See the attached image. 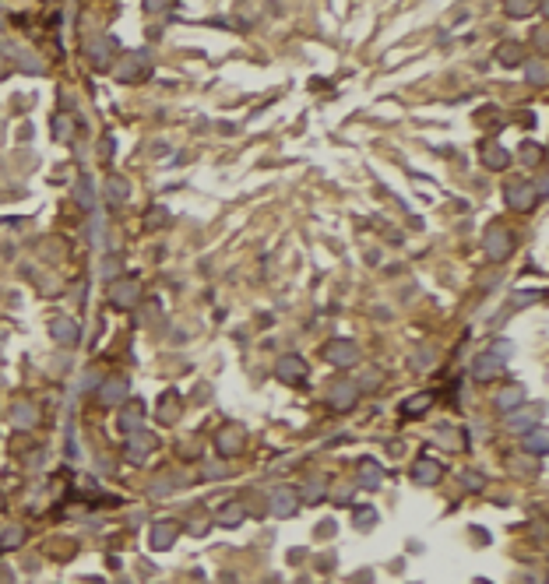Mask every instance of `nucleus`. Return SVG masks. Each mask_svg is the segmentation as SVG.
I'll list each match as a JSON object with an SVG mask.
<instances>
[{"label":"nucleus","mask_w":549,"mask_h":584,"mask_svg":"<svg viewBox=\"0 0 549 584\" xmlns=\"http://www.w3.org/2000/svg\"><path fill=\"white\" fill-rule=\"evenodd\" d=\"M507 355H514V345L511 342H493L486 352H479L476 359H472V377L476 380H493L496 373H503V366H507Z\"/></svg>","instance_id":"f257e3e1"},{"label":"nucleus","mask_w":549,"mask_h":584,"mask_svg":"<svg viewBox=\"0 0 549 584\" xmlns=\"http://www.w3.org/2000/svg\"><path fill=\"white\" fill-rule=\"evenodd\" d=\"M152 74V57H148V50H130V53H123L120 63H117V81L123 85H134V81H141V78H148Z\"/></svg>","instance_id":"f03ea898"},{"label":"nucleus","mask_w":549,"mask_h":584,"mask_svg":"<svg viewBox=\"0 0 549 584\" xmlns=\"http://www.w3.org/2000/svg\"><path fill=\"white\" fill-rule=\"evenodd\" d=\"M483 246H486V257L489 261H507L511 257V250H514V236L511 229H503V226H489L486 236H483Z\"/></svg>","instance_id":"7ed1b4c3"},{"label":"nucleus","mask_w":549,"mask_h":584,"mask_svg":"<svg viewBox=\"0 0 549 584\" xmlns=\"http://www.w3.org/2000/svg\"><path fill=\"white\" fill-rule=\"evenodd\" d=\"M507 204H511L514 212H532V208L539 204V190H535V183H525V179L507 183Z\"/></svg>","instance_id":"20e7f679"},{"label":"nucleus","mask_w":549,"mask_h":584,"mask_svg":"<svg viewBox=\"0 0 549 584\" xmlns=\"http://www.w3.org/2000/svg\"><path fill=\"white\" fill-rule=\"evenodd\" d=\"M113 39L110 36H95V39H88L85 43V57L92 63V71H106L110 63H113Z\"/></svg>","instance_id":"39448f33"},{"label":"nucleus","mask_w":549,"mask_h":584,"mask_svg":"<svg viewBox=\"0 0 549 584\" xmlns=\"http://www.w3.org/2000/svg\"><path fill=\"white\" fill-rule=\"evenodd\" d=\"M324 359L331 366H356L360 363V345L356 342H345V338H335L324 345Z\"/></svg>","instance_id":"423d86ee"},{"label":"nucleus","mask_w":549,"mask_h":584,"mask_svg":"<svg viewBox=\"0 0 549 584\" xmlns=\"http://www.w3.org/2000/svg\"><path fill=\"white\" fill-rule=\"evenodd\" d=\"M275 377L282 380V384H303L306 380V359L303 355H282L278 363H275Z\"/></svg>","instance_id":"0eeeda50"},{"label":"nucleus","mask_w":549,"mask_h":584,"mask_svg":"<svg viewBox=\"0 0 549 584\" xmlns=\"http://www.w3.org/2000/svg\"><path fill=\"white\" fill-rule=\"evenodd\" d=\"M543 415H546V405L539 402V405H525V409H518V412H507V422H511V429L528 433V429L543 426Z\"/></svg>","instance_id":"6e6552de"},{"label":"nucleus","mask_w":549,"mask_h":584,"mask_svg":"<svg viewBox=\"0 0 549 584\" xmlns=\"http://www.w3.org/2000/svg\"><path fill=\"white\" fill-rule=\"evenodd\" d=\"M110 299H113V306L130 310V306L141 299V286H137L134 278H120V282H113V286H110Z\"/></svg>","instance_id":"1a4fd4ad"},{"label":"nucleus","mask_w":549,"mask_h":584,"mask_svg":"<svg viewBox=\"0 0 549 584\" xmlns=\"http://www.w3.org/2000/svg\"><path fill=\"white\" fill-rule=\"evenodd\" d=\"M117 426H120V433H141V426H145V405L141 402H127L117 415Z\"/></svg>","instance_id":"9d476101"},{"label":"nucleus","mask_w":549,"mask_h":584,"mask_svg":"<svg viewBox=\"0 0 549 584\" xmlns=\"http://www.w3.org/2000/svg\"><path fill=\"white\" fill-rule=\"evenodd\" d=\"M356 402H360V387L356 384H335L331 395H328V405L335 412H349Z\"/></svg>","instance_id":"9b49d317"},{"label":"nucleus","mask_w":549,"mask_h":584,"mask_svg":"<svg viewBox=\"0 0 549 584\" xmlns=\"http://www.w3.org/2000/svg\"><path fill=\"white\" fill-rule=\"evenodd\" d=\"M215 447H219V454H222V458L240 454V451H244V429H240V426H226V429L215 437Z\"/></svg>","instance_id":"f8f14e48"},{"label":"nucleus","mask_w":549,"mask_h":584,"mask_svg":"<svg viewBox=\"0 0 549 584\" xmlns=\"http://www.w3.org/2000/svg\"><path fill=\"white\" fill-rule=\"evenodd\" d=\"M152 447H155V437H152V433H148V437H145V433H130V444L123 447V458L134 462V465H141V462L152 454Z\"/></svg>","instance_id":"ddd939ff"},{"label":"nucleus","mask_w":549,"mask_h":584,"mask_svg":"<svg viewBox=\"0 0 549 584\" xmlns=\"http://www.w3.org/2000/svg\"><path fill=\"white\" fill-rule=\"evenodd\" d=\"M440 462H433V458H419L416 465H412V482L416 486H436L440 482Z\"/></svg>","instance_id":"4468645a"},{"label":"nucleus","mask_w":549,"mask_h":584,"mask_svg":"<svg viewBox=\"0 0 549 584\" xmlns=\"http://www.w3.org/2000/svg\"><path fill=\"white\" fill-rule=\"evenodd\" d=\"M127 395H130V387H127L123 377H110V380L99 387V402H103V405H120V402H127Z\"/></svg>","instance_id":"2eb2a0df"},{"label":"nucleus","mask_w":549,"mask_h":584,"mask_svg":"<svg viewBox=\"0 0 549 584\" xmlns=\"http://www.w3.org/2000/svg\"><path fill=\"white\" fill-rule=\"evenodd\" d=\"M296 507H300V493H296V489H278V493L271 496V511H275V518H293Z\"/></svg>","instance_id":"dca6fc26"},{"label":"nucleus","mask_w":549,"mask_h":584,"mask_svg":"<svg viewBox=\"0 0 549 584\" xmlns=\"http://www.w3.org/2000/svg\"><path fill=\"white\" fill-rule=\"evenodd\" d=\"M177 535H180V528L169 525V521H162V525L152 528V535H148V546H152L155 553H166V549L177 542Z\"/></svg>","instance_id":"f3484780"},{"label":"nucleus","mask_w":549,"mask_h":584,"mask_svg":"<svg viewBox=\"0 0 549 584\" xmlns=\"http://www.w3.org/2000/svg\"><path fill=\"white\" fill-rule=\"evenodd\" d=\"M50 335H53V342H61V345H78V324H74L70 317H53V320H50Z\"/></svg>","instance_id":"a211bd4d"},{"label":"nucleus","mask_w":549,"mask_h":584,"mask_svg":"<svg viewBox=\"0 0 549 584\" xmlns=\"http://www.w3.org/2000/svg\"><path fill=\"white\" fill-rule=\"evenodd\" d=\"M528 454H535V458H546L549 451V437H546V426H535V429H528L525 433V444H521Z\"/></svg>","instance_id":"6ab92c4d"},{"label":"nucleus","mask_w":549,"mask_h":584,"mask_svg":"<svg viewBox=\"0 0 549 584\" xmlns=\"http://www.w3.org/2000/svg\"><path fill=\"white\" fill-rule=\"evenodd\" d=\"M483 162H486L489 170H507L511 152H507V148H500L496 141H483Z\"/></svg>","instance_id":"aec40b11"},{"label":"nucleus","mask_w":549,"mask_h":584,"mask_svg":"<svg viewBox=\"0 0 549 584\" xmlns=\"http://www.w3.org/2000/svg\"><path fill=\"white\" fill-rule=\"evenodd\" d=\"M384 482V468L377 465L373 458H363L360 462V486H366V489H377Z\"/></svg>","instance_id":"412c9836"},{"label":"nucleus","mask_w":549,"mask_h":584,"mask_svg":"<svg viewBox=\"0 0 549 584\" xmlns=\"http://www.w3.org/2000/svg\"><path fill=\"white\" fill-rule=\"evenodd\" d=\"M11 422H14L18 429L36 426V405H32V402H14V409H11Z\"/></svg>","instance_id":"4be33fe9"},{"label":"nucleus","mask_w":549,"mask_h":584,"mask_svg":"<svg viewBox=\"0 0 549 584\" xmlns=\"http://www.w3.org/2000/svg\"><path fill=\"white\" fill-rule=\"evenodd\" d=\"M429 405H433V395H429V391H423V395H412V398H405V402H402V415L416 419V415H423Z\"/></svg>","instance_id":"5701e85b"},{"label":"nucleus","mask_w":549,"mask_h":584,"mask_svg":"<svg viewBox=\"0 0 549 584\" xmlns=\"http://www.w3.org/2000/svg\"><path fill=\"white\" fill-rule=\"evenodd\" d=\"M74 201H78V208L92 212V204H95V187H92V179H88V176H81V179H78V187H74Z\"/></svg>","instance_id":"b1692460"},{"label":"nucleus","mask_w":549,"mask_h":584,"mask_svg":"<svg viewBox=\"0 0 549 584\" xmlns=\"http://www.w3.org/2000/svg\"><path fill=\"white\" fill-rule=\"evenodd\" d=\"M127 194H130V183L123 179V176H110L106 179V197H110V204H120V201H127Z\"/></svg>","instance_id":"393cba45"},{"label":"nucleus","mask_w":549,"mask_h":584,"mask_svg":"<svg viewBox=\"0 0 549 584\" xmlns=\"http://www.w3.org/2000/svg\"><path fill=\"white\" fill-rule=\"evenodd\" d=\"M246 518V507L244 504H226L222 511H219V525L222 528H236L240 521Z\"/></svg>","instance_id":"a878e982"},{"label":"nucleus","mask_w":549,"mask_h":584,"mask_svg":"<svg viewBox=\"0 0 549 584\" xmlns=\"http://www.w3.org/2000/svg\"><path fill=\"white\" fill-rule=\"evenodd\" d=\"M521 402H525V391L521 387H507V391L496 395V405L503 412H514V405H521Z\"/></svg>","instance_id":"bb28decb"},{"label":"nucleus","mask_w":549,"mask_h":584,"mask_svg":"<svg viewBox=\"0 0 549 584\" xmlns=\"http://www.w3.org/2000/svg\"><path fill=\"white\" fill-rule=\"evenodd\" d=\"M21 542H25V528L21 525H7L0 531V546H4V549H18Z\"/></svg>","instance_id":"cd10ccee"},{"label":"nucleus","mask_w":549,"mask_h":584,"mask_svg":"<svg viewBox=\"0 0 549 584\" xmlns=\"http://www.w3.org/2000/svg\"><path fill=\"white\" fill-rule=\"evenodd\" d=\"M177 412H180V398L169 391V395H162V402H159V419L162 422H173L177 419Z\"/></svg>","instance_id":"c85d7f7f"},{"label":"nucleus","mask_w":549,"mask_h":584,"mask_svg":"<svg viewBox=\"0 0 549 584\" xmlns=\"http://www.w3.org/2000/svg\"><path fill=\"white\" fill-rule=\"evenodd\" d=\"M496 60H500V63H507V67H514V63H521V60H525V53H521V46H518V43H503V46H500V53H496Z\"/></svg>","instance_id":"c756f323"},{"label":"nucleus","mask_w":549,"mask_h":584,"mask_svg":"<svg viewBox=\"0 0 549 584\" xmlns=\"http://www.w3.org/2000/svg\"><path fill=\"white\" fill-rule=\"evenodd\" d=\"M518 155H521V162H525V166H539V162H543V148H539L535 141H525Z\"/></svg>","instance_id":"7c9ffc66"},{"label":"nucleus","mask_w":549,"mask_h":584,"mask_svg":"<svg viewBox=\"0 0 549 584\" xmlns=\"http://www.w3.org/2000/svg\"><path fill=\"white\" fill-rule=\"evenodd\" d=\"M503 11H507L511 18H525V14H535V11H539V4H528V0H518V4H503Z\"/></svg>","instance_id":"2f4dec72"},{"label":"nucleus","mask_w":549,"mask_h":584,"mask_svg":"<svg viewBox=\"0 0 549 584\" xmlns=\"http://www.w3.org/2000/svg\"><path fill=\"white\" fill-rule=\"evenodd\" d=\"M528 81L532 85H546V60H528Z\"/></svg>","instance_id":"473e14b6"},{"label":"nucleus","mask_w":549,"mask_h":584,"mask_svg":"<svg viewBox=\"0 0 549 584\" xmlns=\"http://www.w3.org/2000/svg\"><path fill=\"white\" fill-rule=\"evenodd\" d=\"M458 479H461V486H465V489H483V486H486V479H483L476 468H465V471H458Z\"/></svg>","instance_id":"72a5a7b5"},{"label":"nucleus","mask_w":549,"mask_h":584,"mask_svg":"<svg viewBox=\"0 0 549 584\" xmlns=\"http://www.w3.org/2000/svg\"><path fill=\"white\" fill-rule=\"evenodd\" d=\"M166 219H169V212H166V208H152V212L145 215V226H148V229H162V226H166Z\"/></svg>","instance_id":"f704fd0d"},{"label":"nucleus","mask_w":549,"mask_h":584,"mask_svg":"<svg viewBox=\"0 0 549 584\" xmlns=\"http://www.w3.org/2000/svg\"><path fill=\"white\" fill-rule=\"evenodd\" d=\"M366 525H377V511L373 507H360L356 511V528H366Z\"/></svg>","instance_id":"c9c22d12"},{"label":"nucleus","mask_w":549,"mask_h":584,"mask_svg":"<svg viewBox=\"0 0 549 584\" xmlns=\"http://www.w3.org/2000/svg\"><path fill=\"white\" fill-rule=\"evenodd\" d=\"M14 57L21 60V67H25V71H43V60H39V57H28V53H21V50H14Z\"/></svg>","instance_id":"e433bc0d"},{"label":"nucleus","mask_w":549,"mask_h":584,"mask_svg":"<svg viewBox=\"0 0 549 584\" xmlns=\"http://www.w3.org/2000/svg\"><path fill=\"white\" fill-rule=\"evenodd\" d=\"M306 493H310V496H317V500H320V496H324V482H310V489H306Z\"/></svg>","instance_id":"4c0bfd02"},{"label":"nucleus","mask_w":549,"mask_h":584,"mask_svg":"<svg viewBox=\"0 0 549 584\" xmlns=\"http://www.w3.org/2000/svg\"><path fill=\"white\" fill-rule=\"evenodd\" d=\"M0 504H4V496H0Z\"/></svg>","instance_id":"58836bf2"}]
</instances>
